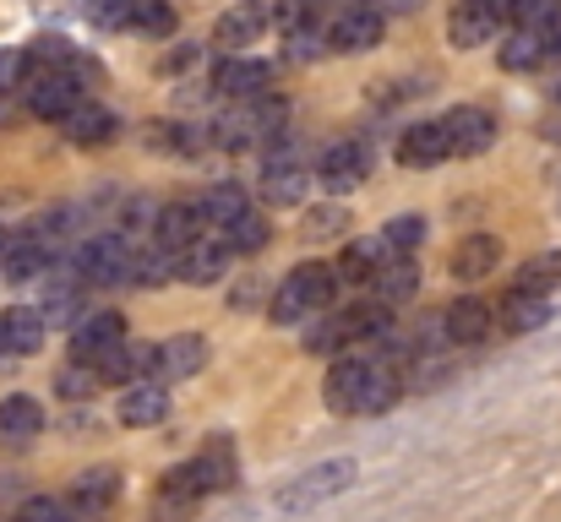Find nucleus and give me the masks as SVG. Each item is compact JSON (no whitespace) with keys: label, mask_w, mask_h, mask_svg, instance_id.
Segmentation results:
<instances>
[{"label":"nucleus","mask_w":561,"mask_h":522,"mask_svg":"<svg viewBox=\"0 0 561 522\" xmlns=\"http://www.w3.org/2000/svg\"><path fill=\"white\" fill-rule=\"evenodd\" d=\"M322 392L333 414H376L398 397V370H387L381 359H366V353H344L333 359Z\"/></svg>","instance_id":"nucleus-1"},{"label":"nucleus","mask_w":561,"mask_h":522,"mask_svg":"<svg viewBox=\"0 0 561 522\" xmlns=\"http://www.w3.org/2000/svg\"><path fill=\"white\" fill-rule=\"evenodd\" d=\"M333 294H339V272H333L328 262H306V267H295V272L273 289L267 316H273L278 327H295V322L322 316V311L333 305Z\"/></svg>","instance_id":"nucleus-2"},{"label":"nucleus","mask_w":561,"mask_h":522,"mask_svg":"<svg viewBox=\"0 0 561 522\" xmlns=\"http://www.w3.org/2000/svg\"><path fill=\"white\" fill-rule=\"evenodd\" d=\"M355 479H360L355 457H328V463L306 468V474H300L289 490H278V507H284V512H311V507H322V501L344 496Z\"/></svg>","instance_id":"nucleus-3"},{"label":"nucleus","mask_w":561,"mask_h":522,"mask_svg":"<svg viewBox=\"0 0 561 522\" xmlns=\"http://www.w3.org/2000/svg\"><path fill=\"white\" fill-rule=\"evenodd\" d=\"M71 262H77L82 283H93V289L131 283V245H126L121 234H93V240H82Z\"/></svg>","instance_id":"nucleus-4"},{"label":"nucleus","mask_w":561,"mask_h":522,"mask_svg":"<svg viewBox=\"0 0 561 522\" xmlns=\"http://www.w3.org/2000/svg\"><path fill=\"white\" fill-rule=\"evenodd\" d=\"M22 93H27V109H33L38 120H55V126L82 104V82H77L71 71H33V77L22 82Z\"/></svg>","instance_id":"nucleus-5"},{"label":"nucleus","mask_w":561,"mask_h":522,"mask_svg":"<svg viewBox=\"0 0 561 522\" xmlns=\"http://www.w3.org/2000/svg\"><path fill=\"white\" fill-rule=\"evenodd\" d=\"M381 5L371 0H344V11L328 22V38H333V49L339 55H360V49H376L381 44Z\"/></svg>","instance_id":"nucleus-6"},{"label":"nucleus","mask_w":561,"mask_h":522,"mask_svg":"<svg viewBox=\"0 0 561 522\" xmlns=\"http://www.w3.org/2000/svg\"><path fill=\"white\" fill-rule=\"evenodd\" d=\"M491 327H496V311L485 305V300H474V294H463V300H453L447 305V316H442V338L458 348H474L491 338Z\"/></svg>","instance_id":"nucleus-7"},{"label":"nucleus","mask_w":561,"mask_h":522,"mask_svg":"<svg viewBox=\"0 0 561 522\" xmlns=\"http://www.w3.org/2000/svg\"><path fill=\"white\" fill-rule=\"evenodd\" d=\"M126 344V316L121 311H88V316H77V327H71V353L82 359V364H93L104 348Z\"/></svg>","instance_id":"nucleus-8"},{"label":"nucleus","mask_w":561,"mask_h":522,"mask_svg":"<svg viewBox=\"0 0 561 522\" xmlns=\"http://www.w3.org/2000/svg\"><path fill=\"white\" fill-rule=\"evenodd\" d=\"M442 159H453V137H447L442 120H420V126H409L398 137V164L403 170H431Z\"/></svg>","instance_id":"nucleus-9"},{"label":"nucleus","mask_w":561,"mask_h":522,"mask_svg":"<svg viewBox=\"0 0 561 522\" xmlns=\"http://www.w3.org/2000/svg\"><path fill=\"white\" fill-rule=\"evenodd\" d=\"M447 137H453V153H463V159H474V153H485L491 142H496V120H491V109H480V104H458V109H447Z\"/></svg>","instance_id":"nucleus-10"},{"label":"nucleus","mask_w":561,"mask_h":522,"mask_svg":"<svg viewBox=\"0 0 561 522\" xmlns=\"http://www.w3.org/2000/svg\"><path fill=\"white\" fill-rule=\"evenodd\" d=\"M273 27V0H234L224 16H218V44L224 49H240V44H251L256 33H267Z\"/></svg>","instance_id":"nucleus-11"},{"label":"nucleus","mask_w":561,"mask_h":522,"mask_svg":"<svg viewBox=\"0 0 561 522\" xmlns=\"http://www.w3.org/2000/svg\"><path fill=\"white\" fill-rule=\"evenodd\" d=\"M213 88H218L224 98H240V104L267 98V66H262V60L224 55V60H218V71H213Z\"/></svg>","instance_id":"nucleus-12"},{"label":"nucleus","mask_w":561,"mask_h":522,"mask_svg":"<svg viewBox=\"0 0 561 522\" xmlns=\"http://www.w3.org/2000/svg\"><path fill=\"white\" fill-rule=\"evenodd\" d=\"M366 174H371V153H366V142H339V148H328V153H322V164H317V179H322L328 190H355Z\"/></svg>","instance_id":"nucleus-13"},{"label":"nucleus","mask_w":561,"mask_h":522,"mask_svg":"<svg viewBox=\"0 0 561 522\" xmlns=\"http://www.w3.org/2000/svg\"><path fill=\"white\" fill-rule=\"evenodd\" d=\"M229 245H224V234H196L186 251H181V278L186 283H218L224 272H229Z\"/></svg>","instance_id":"nucleus-14"},{"label":"nucleus","mask_w":561,"mask_h":522,"mask_svg":"<svg viewBox=\"0 0 561 522\" xmlns=\"http://www.w3.org/2000/svg\"><path fill=\"white\" fill-rule=\"evenodd\" d=\"M496 27H502V5H474V0H463V5L447 16V38H453L458 49H480V44H491Z\"/></svg>","instance_id":"nucleus-15"},{"label":"nucleus","mask_w":561,"mask_h":522,"mask_svg":"<svg viewBox=\"0 0 561 522\" xmlns=\"http://www.w3.org/2000/svg\"><path fill=\"white\" fill-rule=\"evenodd\" d=\"M196 501H202V485H196L191 463L186 468H170L164 485H159V496H153V522H186L196 512Z\"/></svg>","instance_id":"nucleus-16"},{"label":"nucleus","mask_w":561,"mask_h":522,"mask_svg":"<svg viewBox=\"0 0 561 522\" xmlns=\"http://www.w3.org/2000/svg\"><path fill=\"white\" fill-rule=\"evenodd\" d=\"M49 267H55V251H49V240H38V234H16V240L5 245V256H0V272H5L11 283L44 278Z\"/></svg>","instance_id":"nucleus-17"},{"label":"nucleus","mask_w":561,"mask_h":522,"mask_svg":"<svg viewBox=\"0 0 561 522\" xmlns=\"http://www.w3.org/2000/svg\"><path fill=\"white\" fill-rule=\"evenodd\" d=\"M164 419H170V392L159 381H131L126 397H121V425L148 430V425H164Z\"/></svg>","instance_id":"nucleus-18"},{"label":"nucleus","mask_w":561,"mask_h":522,"mask_svg":"<svg viewBox=\"0 0 561 522\" xmlns=\"http://www.w3.org/2000/svg\"><path fill=\"white\" fill-rule=\"evenodd\" d=\"M376 300L392 311V305H403V300H414V289H420V267H414V256L409 251H392L387 262H381V272L371 278Z\"/></svg>","instance_id":"nucleus-19"},{"label":"nucleus","mask_w":561,"mask_h":522,"mask_svg":"<svg viewBox=\"0 0 561 522\" xmlns=\"http://www.w3.org/2000/svg\"><path fill=\"white\" fill-rule=\"evenodd\" d=\"M202 223H207V212H202V201L191 196V201H170V207L153 218V234H159V245H170V251H186L191 240L202 234Z\"/></svg>","instance_id":"nucleus-20"},{"label":"nucleus","mask_w":561,"mask_h":522,"mask_svg":"<svg viewBox=\"0 0 561 522\" xmlns=\"http://www.w3.org/2000/svg\"><path fill=\"white\" fill-rule=\"evenodd\" d=\"M392 256V245L381 240V234H366V240H355L344 256H339V283H350V289H360V283H371L376 272H381V262Z\"/></svg>","instance_id":"nucleus-21"},{"label":"nucleus","mask_w":561,"mask_h":522,"mask_svg":"<svg viewBox=\"0 0 561 522\" xmlns=\"http://www.w3.org/2000/svg\"><path fill=\"white\" fill-rule=\"evenodd\" d=\"M60 131H66L77 148H104V142H115L121 126H115V115H110L104 104H88V98H82V104L60 120Z\"/></svg>","instance_id":"nucleus-22"},{"label":"nucleus","mask_w":561,"mask_h":522,"mask_svg":"<svg viewBox=\"0 0 561 522\" xmlns=\"http://www.w3.org/2000/svg\"><path fill=\"white\" fill-rule=\"evenodd\" d=\"M191 474H196V485H202V496H213V490H229L234 485V446H229V436H213L196 457H191Z\"/></svg>","instance_id":"nucleus-23"},{"label":"nucleus","mask_w":561,"mask_h":522,"mask_svg":"<svg viewBox=\"0 0 561 522\" xmlns=\"http://www.w3.org/2000/svg\"><path fill=\"white\" fill-rule=\"evenodd\" d=\"M207 364V338L202 333H181L170 344H159V381H186Z\"/></svg>","instance_id":"nucleus-24"},{"label":"nucleus","mask_w":561,"mask_h":522,"mask_svg":"<svg viewBox=\"0 0 561 522\" xmlns=\"http://www.w3.org/2000/svg\"><path fill=\"white\" fill-rule=\"evenodd\" d=\"M44 316H38V305H11L5 316H0V344L11 348V353H38L44 348Z\"/></svg>","instance_id":"nucleus-25"},{"label":"nucleus","mask_w":561,"mask_h":522,"mask_svg":"<svg viewBox=\"0 0 561 522\" xmlns=\"http://www.w3.org/2000/svg\"><path fill=\"white\" fill-rule=\"evenodd\" d=\"M496 262H502V240H496V234H469V240L453 251V278L474 283V278L496 272Z\"/></svg>","instance_id":"nucleus-26"},{"label":"nucleus","mask_w":561,"mask_h":522,"mask_svg":"<svg viewBox=\"0 0 561 522\" xmlns=\"http://www.w3.org/2000/svg\"><path fill=\"white\" fill-rule=\"evenodd\" d=\"M170 278H181V251H170V245H142V251H131V283H142V289H159V283H170Z\"/></svg>","instance_id":"nucleus-27"},{"label":"nucleus","mask_w":561,"mask_h":522,"mask_svg":"<svg viewBox=\"0 0 561 522\" xmlns=\"http://www.w3.org/2000/svg\"><path fill=\"white\" fill-rule=\"evenodd\" d=\"M115 496H121V474H115V468H88V474L77 479V490H71V507L104 518V512L115 507Z\"/></svg>","instance_id":"nucleus-28"},{"label":"nucleus","mask_w":561,"mask_h":522,"mask_svg":"<svg viewBox=\"0 0 561 522\" xmlns=\"http://www.w3.org/2000/svg\"><path fill=\"white\" fill-rule=\"evenodd\" d=\"M551 294H529V289H513L507 300H502V322H507V333H535V327H546L551 322Z\"/></svg>","instance_id":"nucleus-29"},{"label":"nucleus","mask_w":561,"mask_h":522,"mask_svg":"<svg viewBox=\"0 0 561 522\" xmlns=\"http://www.w3.org/2000/svg\"><path fill=\"white\" fill-rule=\"evenodd\" d=\"M218 234H224V245H229L234 256H256V251H267V240H273V223H267L256 207H245V212H240L234 223H224Z\"/></svg>","instance_id":"nucleus-30"},{"label":"nucleus","mask_w":561,"mask_h":522,"mask_svg":"<svg viewBox=\"0 0 561 522\" xmlns=\"http://www.w3.org/2000/svg\"><path fill=\"white\" fill-rule=\"evenodd\" d=\"M44 430V408L27 397V392H11V397H0V436H11V441H27V436H38Z\"/></svg>","instance_id":"nucleus-31"},{"label":"nucleus","mask_w":561,"mask_h":522,"mask_svg":"<svg viewBox=\"0 0 561 522\" xmlns=\"http://www.w3.org/2000/svg\"><path fill=\"white\" fill-rule=\"evenodd\" d=\"M196 201H202V212H207V223H213V229H224V223H234V218H240V212L251 207V201H245V190H240L234 179H224V185H213V190H202Z\"/></svg>","instance_id":"nucleus-32"},{"label":"nucleus","mask_w":561,"mask_h":522,"mask_svg":"<svg viewBox=\"0 0 561 522\" xmlns=\"http://www.w3.org/2000/svg\"><path fill=\"white\" fill-rule=\"evenodd\" d=\"M546 60V38L535 27H513V38L502 44V71H535Z\"/></svg>","instance_id":"nucleus-33"},{"label":"nucleus","mask_w":561,"mask_h":522,"mask_svg":"<svg viewBox=\"0 0 561 522\" xmlns=\"http://www.w3.org/2000/svg\"><path fill=\"white\" fill-rule=\"evenodd\" d=\"M339 348H355L350 316H317L311 333H306V353H339Z\"/></svg>","instance_id":"nucleus-34"},{"label":"nucleus","mask_w":561,"mask_h":522,"mask_svg":"<svg viewBox=\"0 0 561 522\" xmlns=\"http://www.w3.org/2000/svg\"><path fill=\"white\" fill-rule=\"evenodd\" d=\"M27 60H33V71H71L77 49H71L60 33H44V38H33V44H27Z\"/></svg>","instance_id":"nucleus-35"},{"label":"nucleus","mask_w":561,"mask_h":522,"mask_svg":"<svg viewBox=\"0 0 561 522\" xmlns=\"http://www.w3.org/2000/svg\"><path fill=\"white\" fill-rule=\"evenodd\" d=\"M339 234H350V212H344L339 201H328V207H311V212H306V240H311V245L339 240Z\"/></svg>","instance_id":"nucleus-36"},{"label":"nucleus","mask_w":561,"mask_h":522,"mask_svg":"<svg viewBox=\"0 0 561 522\" xmlns=\"http://www.w3.org/2000/svg\"><path fill=\"white\" fill-rule=\"evenodd\" d=\"M131 27L148 33V38H170V33H175V5H170V0H137Z\"/></svg>","instance_id":"nucleus-37"},{"label":"nucleus","mask_w":561,"mask_h":522,"mask_svg":"<svg viewBox=\"0 0 561 522\" xmlns=\"http://www.w3.org/2000/svg\"><path fill=\"white\" fill-rule=\"evenodd\" d=\"M561 283V251H551V256H535L524 272H518V283L513 289H529V294H551Z\"/></svg>","instance_id":"nucleus-38"},{"label":"nucleus","mask_w":561,"mask_h":522,"mask_svg":"<svg viewBox=\"0 0 561 522\" xmlns=\"http://www.w3.org/2000/svg\"><path fill=\"white\" fill-rule=\"evenodd\" d=\"M557 11H561V0H502V16H507L513 27H535V33H540Z\"/></svg>","instance_id":"nucleus-39"},{"label":"nucleus","mask_w":561,"mask_h":522,"mask_svg":"<svg viewBox=\"0 0 561 522\" xmlns=\"http://www.w3.org/2000/svg\"><path fill=\"white\" fill-rule=\"evenodd\" d=\"M93 386H99V370H93V364H82V359H71V364L55 375V392H60L66 403H82V397H93Z\"/></svg>","instance_id":"nucleus-40"},{"label":"nucleus","mask_w":561,"mask_h":522,"mask_svg":"<svg viewBox=\"0 0 561 522\" xmlns=\"http://www.w3.org/2000/svg\"><path fill=\"white\" fill-rule=\"evenodd\" d=\"M131 11H137V0H88V22H93L99 33L131 27Z\"/></svg>","instance_id":"nucleus-41"},{"label":"nucleus","mask_w":561,"mask_h":522,"mask_svg":"<svg viewBox=\"0 0 561 522\" xmlns=\"http://www.w3.org/2000/svg\"><path fill=\"white\" fill-rule=\"evenodd\" d=\"M381 240H387L392 251H414V245L425 240V218H420V212H403V218H392V223L381 229Z\"/></svg>","instance_id":"nucleus-42"},{"label":"nucleus","mask_w":561,"mask_h":522,"mask_svg":"<svg viewBox=\"0 0 561 522\" xmlns=\"http://www.w3.org/2000/svg\"><path fill=\"white\" fill-rule=\"evenodd\" d=\"M27 77H33V60H27V49H0V93H16Z\"/></svg>","instance_id":"nucleus-43"},{"label":"nucleus","mask_w":561,"mask_h":522,"mask_svg":"<svg viewBox=\"0 0 561 522\" xmlns=\"http://www.w3.org/2000/svg\"><path fill=\"white\" fill-rule=\"evenodd\" d=\"M11 522H71V501H55V496H33Z\"/></svg>","instance_id":"nucleus-44"},{"label":"nucleus","mask_w":561,"mask_h":522,"mask_svg":"<svg viewBox=\"0 0 561 522\" xmlns=\"http://www.w3.org/2000/svg\"><path fill=\"white\" fill-rule=\"evenodd\" d=\"M540 38H546V55H561V11L546 22V27H540Z\"/></svg>","instance_id":"nucleus-45"},{"label":"nucleus","mask_w":561,"mask_h":522,"mask_svg":"<svg viewBox=\"0 0 561 522\" xmlns=\"http://www.w3.org/2000/svg\"><path fill=\"white\" fill-rule=\"evenodd\" d=\"M5 120H11V104H5V93H0V126H5Z\"/></svg>","instance_id":"nucleus-46"},{"label":"nucleus","mask_w":561,"mask_h":522,"mask_svg":"<svg viewBox=\"0 0 561 522\" xmlns=\"http://www.w3.org/2000/svg\"><path fill=\"white\" fill-rule=\"evenodd\" d=\"M387 5H403V11H414V5H420V0H387Z\"/></svg>","instance_id":"nucleus-47"},{"label":"nucleus","mask_w":561,"mask_h":522,"mask_svg":"<svg viewBox=\"0 0 561 522\" xmlns=\"http://www.w3.org/2000/svg\"><path fill=\"white\" fill-rule=\"evenodd\" d=\"M5 245H11V234H5V229H0V256H5Z\"/></svg>","instance_id":"nucleus-48"},{"label":"nucleus","mask_w":561,"mask_h":522,"mask_svg":"<svg viewBox=\"0 0 561 522\" xmlns=\"http://www.w3.org/2000/svg\"><path fill=\"white\" fill-rule=\"evenodd\" d=\"M474 5H502V0H474Z\"/></svg>","instance_id":"nucleus-49"},{"label":"nucleus","mask_w":561,"mask_h":522,"mask_svg":"<svg viewBox=\"0 0 561 522\" xmlns=\"http://www.w3.org/2000/svg\"><path fill=\"white\" fill-rule=\"evenodd\" d=\"M557 104H561V82H557Z\"/></svg>","instance_id":"nucleus-50"},{"label":"nucleus","mask_w":561,"mask_h":522,"mask_svg":"<svg viewBox=\"0 0 561 522\" xmlns=\"http://www.w3.org/2000/svg\"><path fill=\"white\" fill-rule=\"evenodd\" d=\"M0 348H5V344H0Z\"/></svg>","instance_id":"nucleus-51"}]
</instances>
